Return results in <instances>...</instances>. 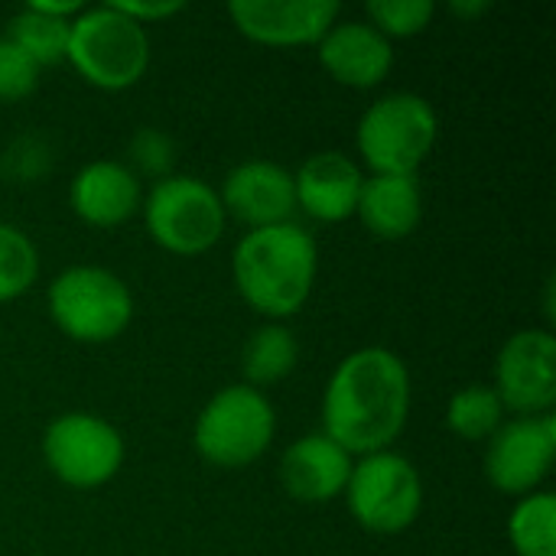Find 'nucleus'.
I'll return each mask as SVG.
<instances>
[{
  "mask_svg": "<svg viewBox=\"0 0 556 556\" xmlns=\"http://www.w3.org/2000/svg\"><path fill=\"white\" fill-rule=\"evenodd\" d=\"M362 182H365V173L349 153L342 150L309 153L293 173L296 212L323 225L349 222L355 218Z\"/></svg>",
  "mask_w": 556,
  "mask_h": 556,
  "instance_id": "14",
  "label": "nucleus"
},
{
  "mask_svg": "<svg viewBox=\"0 0 556 556\" xmlns=\"http://www.w3.org/2000/svg\"><path fill=\"white\" fill-rule=\"evenodd\" d=\"M440 137L433 104L417 91H391L365 108L355 147L371 176H417Z\"/></svg>",
  "mask_w": 556,
  "mask_h": 556,
  "instance_id": "3",
  "label": "nucleus"
},
{
  "mask_svg": "<svg viewBox=\"0 0 556 556\" xmlns=\"http://www.w3.org/2000/svg\"><path fill=\"white\" fill-rule=\"evenodd\" d=\"M355 218L378 241H404L424 222V189L417 176H365Z\"/></svg>",
  "mask_w": 556,
  "mask_h": 556,
  "instance_id": "18",
  "label": "nucleus"
},
{
  "mask_svg": "<svg viewBox=\"0 0 556 556\" xmlns=\"http://www.w3.org/2000/svg\"><path fill=\"white\" fill-rule=\"evenodd\" d=\"M218 199L225 205V215L248 231L287 225L296 215L293 173L274 160H244L231 166L222 179Z\"/></svg>",
  "mask_w": 556,
  "mask_h": 556,
  "instance_id": "13",
  "label": "nucleus"
},
{
  "mask_svg": "<svg viewBox=\"0 0 556 556\" xmlns=\"http://www.w3.org/2000/svg\"><path fill=\"white\" fill-rule=\"evenodd\" d=\"M36 277H39L36 241L23 228L0 222V303H13L26 296Z\"/></svg>",
  "mask_w": 556,
  "mask_h": 556,
  "instance_id": "23",
  "label": "nucleus"
},
{
  "mask_svg": "<svg viewBox=\"0 0 556 556\" xmlns=\"http://www.w3.org/2000/svg\"><path fill=\"white\" fill-rule=\"evenodd\" d=\"M36 85H39V68L7 36H0V101L3 104L23 101L36 91Z\"/></svg>",
  "mask_w": 556,
  "mask_h": 556,
  "instance_id": "27",
  "label": "nucleus"
},
{
  "mask_svg": "<svg viewBox=\"0 0 556 556\" xmlns=\"http://www.w3.org/2000/svg\"><path fill=\"white\" fill-rule=\"evenodd\" d=\"M489 10H492L489 0H453V3H450V13H453V16H463V20L482 16V13H489Z\"/></svg>",
  "mask_w": 556,
  "mask_h": 556,
  "instance_id": "29",
  "label": "nucleus"
},
{
  "mask_svg": "<svg viewBox=\"0 0 556 556\" xmlns=\"http://www.w3.org/2000/svg\"><path fill=\"white\" fill-rule=\"evenodd\" d=\"M68 205L91 228H121L143 205V186L121 160H91L68 182Z\"/></svg>",
  "mask_w": 556,
  "mask_h": 556,
  "instance_id": "16",
  "label": "nucleus"
},
{
  "mask_svg": "<svg viewBox=\"0 0 556 556\" xmlns=\"http://www.w3.org/2000/svg\"><path fill=\"white\" fill-rule=\"evenodd\" d=\"M433 0H371L365 3V23H371L384 39H410L420 36L433 23Z\"/></svg>",
  "mask_w": 556,
  "mask_h": 556,
  "instance_id": "24",
  "label": "nucleus"
},
{
  "mask_svg": "<svg viewBox=\"0 0 556 556\" xmlns=\"http://www.w3.org/2000/svg\"><path fill=\"white\" fill-rule=\"evenodd\" d=\"M228 16L235 29L270 49L319 46L336 26L342 7L336 0H231Z\"/></svg>",
  "mask_w": 556,
  "mask_h": 556,
  "instance_id": "12",
  "label": "nucleus"
},
{
  "mask_svg": "<svg viewBox=\"0 0 556 556\" xmlns=\"http://www.w3.org/2000/svg\"><path fill=\"white\" fill-rule=\"evenodd\" d=\"M143 225L156 248L176 257L208 254L228 225L218 189L202 176L173 173L143 195Z\"/></svg>",
  "mask_w": 556,
  "mask_h": 556,
  "instance_id": "7",
  "label": "nucleus"
},
{
  "mask_svg": "<svg viewBox=\"0 0 556 556\" xmlns=\"http://www.w3.org/2000/svg\"><path fill=\"white\" fill-rule=\"evenodd\" d=\"M349 515L368 534H404L424 511L420 469L397 450L358 456L345 485Z\"/></svg>",
  "mask_w": 556,
  "mask_h": 556,
  "instance_id": "8",
  "label": "nucleus"
},
{
  "mask_svg": "<svg viewBox=\"0 0 556 556\" xmlns=\"http://www.w3.org/2000/svg\"><path fill=\"white\" fill-rule=\"evenodd\" d=\"M505 414L544 417L556 407V339L554 329H518L495 355V381Z\"/></svg>",
  "mask_w": 556,
  "mask_h": 556,
  "instance_id": "10",
  "label": "nucleus"
},
{
  "mask_svg": "<svg viewBox=\"0 0 556 556\" xmlns=\"http://www.w3.org/2000/svg\"><path fill=\"white\" fill-rule=\"evenodd\" d=\"M277 437V410L270 397L244 381L215 391L195 417L192 446L215 469L254 466Z\"/></svg>",
  "mask_w": 556,
  "mask_h": 556,
  "instance_id": "6",
  "label": "nucleus"
},
{
  "mask_svg": "<svg viewBox=\"0 0 556 556\" xmlns=\"http://www.w3.org/2000/svg\"><path fill=\"white\" fill-rule=\"evenodd\" d=\"M111 7L121 10L127 20L140 23L143 29L153 26V23H163V20H169V16H176V13L186 10L182 0H111Z\"/></svg>",
  "mask_w": 556,
  "mask_h": 556,
  "instance_id": "28",
  "label": "nucleus"
},
{
  "mask_svg": "<svg viewBox=\"0 0 556 556\" xmlns=\"http://www.w3.org/2000/svg\"><path fill=\"white\" fill-rule=\"evenodd\" d=\"M300 358V342L287 323H264L251 332L241 349V375L248 388L267 391L293 375Z\"/></svg>",
  "mask_w": 556,
  "mask_h": 556,
  "instance_id": "19",
  "label": "nucleus"
},
{
  "mask_svg": "<svg viewBox=\"0 0 556 556\" xmlns=\"http://www.w3.org/2000/svg\"><path fill=\"white\" fill-rule=\"evenodd\" d=\"M127 156H130V173L137 176V179H153V182H160V179H166V176H173V166H176V143H173V137L166 134V130H160V127H140L134 137H130V143H127Z\"/></svg>",
  "mask_w": 556,
  "mask_h": 556,
  "instance_id": "25",
  "label": "nucleus"
},
{
  "mask_svg": "<svg viewBox=\"0 0 556 556\" xmlns=\"http://www.w3.org/2000/svg\"><path fill=\"white\" fill-rule=\"evenodd\" d=\"M355 459L323 430L290 443L280 456V485L293 502L326 505L345 495Z\"/></svg>",
  "mask_w": 556,
  "mask_h": 556,
  "instance_id": "17",
  "label": "nucleus"
},
{
  "mask_svg": "<svg viewBox=\"0 0 556 556\" xmlns=\"http://www.w3.org/2000/svg\"><path fill=\"white\" fill-rule=\"evenodd\" d=\"M316 55L332 81L355 91L378 88L394 68V42L365 20H336L319 39Z\"/></svg>",
  "mask_w": 556,
  "mask_h": 556,
  "instance_id": "15",
  "label": "nucleus"
},
{
  "mask_svg": "<svg viewBox=\"0 0 556 556\" xmlns=\"http://www.w3.org/2000/svg\"><path fill=\"white\" fill-rule=\"evenodd\" d=\"M556 459V417H515L485 443V479L495 492L525 498L541 492Z\"/></svg>",
  "mask_w": 556,
  "mask_h": 556,
  "instance_id": "11",
  "label": "nucleus"
},
{
  "mask_svg": "<svg viewBox=\"0 0 556 556\" xmlns=\"http://www.w3.org/2000/svg\"><path fill=\"white\" fill-rule=\"evenodd\" d=\"M52 326L78 345H108L121 339L134 319V293L108 267H65L46 290Z\"/></svg>",
  "mask_w": 556,
  "mask_h": 556,
  "instance_id": "5",
  "label": "nucleus"
},
{
  "mask_svg": "<svg viewBox=\"0 0 556 556\" xmlns=\"http://www.w3.org/2000/svg\"><path fill=\"white\" fill-rule=\"evenodd\" d=\"M414 381L407 362L381 345L345 355L323 391V433L352 459L394 450L410 420Z\"/></svg>",
  "mask_w": 556,
  "mask_h": 556,
  "instance_id": "1",
  "label": "nucleus"
},
{
  "mask_svg": "<svg viewBox=\"0 0 556 556\" xmlns=\"http://www.w3.org/2000/svg\"><path fill=\"white\" fill-rule=\"evenodd\" d=\"M49 166H52V150L42 137L33 134L16 137L0 156V176L13 182H36L49 173Z\"/></svg>",
  "mask_w": 556,
  "mask_h": 556,
  "instance_id": "26",
  "label": "nucleus"
},
{
  "mask_svg": "<svg viewBox=\"0 0 556 556\" xmlns=\"http://www.w3.org/2000/svg\"><path fill=\"white\" fill-rule=\"evenodd\" d=\"M505 424V407L492 384H466L446 404V427L466 443H489Z\"/></svg>",
  "mask_w": 556,
  "mask_h": 556,
  "instance_id": "21",
  "label": "nucleus"
},
{
  "mask_svg": "<svg viewBox=\"0 0 556 556\" xmlns=\"http://www.w3.org/2000/svg\"><path fill=\"white\" fill-rule=\"evenodd\" d=\"M508 541L518 556H556V495L531 492L508 515Z\"/></svg>",
  "mask_w": 556,
  "mask_h": 556,
  "instance_id": "22",
  "label": "nucleus"
},
{
  "mask_svg": "<svg viewBox=\"0 0 556 556\" xmlns=\"http://www.w3.org/2000/svg\"><path fill=\"white\" fill-rule=\"evenodd\" d=\"M68 33H72V20H59V16H49V13H39L33 10L29 3L10 16L7 23V39L42 72L49 65H59L65 62V52H68Z\"/></svg>",
  "mask_w": 556,
  "mask_h": 556,
  "instance_id": "20",
  "label": "nucleus"
},
{
  "mask_svg": "<svg viewBox=\"0 0 556 556\" xmlns=\"http://www.w3.org/2000/svg\"><path fill=\"white\" fill-rule=\"evenodd\" d=\"M65 62L98 91H127L150 68V33L111 3L85 7L72 20Z\"/></svg>",
  "mask_w": 556,
  "mask_h": 556,
  "instance_id": "4",
  "label": "nucleus"
},
{
  "mask_svg": "<svg viewBox=\"0 0 556 556\" xmlns=\"http://www.w3.org/2000/svg\"><path fill=\"white\" fill-rule=\"evenodd\" d=\"M121 430L91 410H68L55 417L42 433L46 469L68 489L91 492L108 485L124 466Z\"/></svg>",
  "mask_w": 556,
  "mask_h": 556,
  "instance_id": "9",
  "label": "nucleus"
},
{
  "mask_svg": "<svg viewBox=\"0 0 556 556\" xmlns=\"http://www.w3.org/2000/svg\"><path fill=\"white\" fill-rule=\"evenodd\" d=\"M319 274V244L296 225H270L244 231L231 251V280L238 296L267 323L296 316Z\"/></svg>",
  "mask_w": 556,
  "mask_h": 556,
  "instance_id": "2",
  "label": "nucleus"
}]
</instances>
